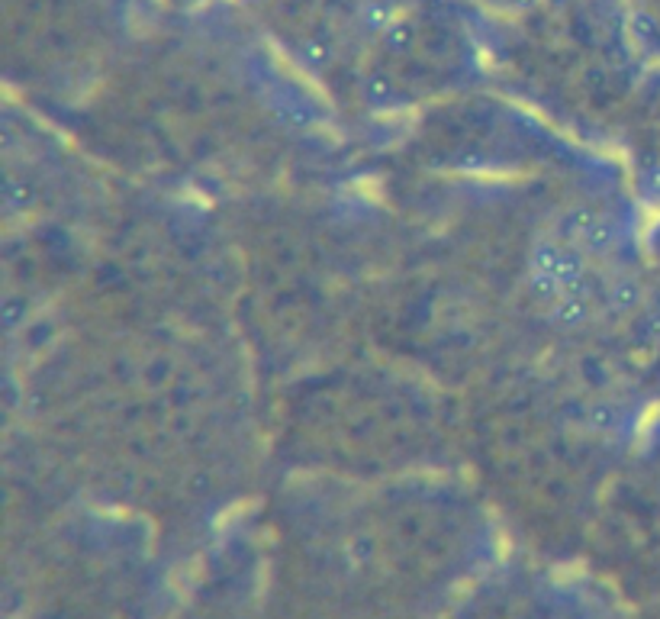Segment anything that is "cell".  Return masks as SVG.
I'll return each instance as SVG.
<instances>
[{
  "label": "cell",
  "instance_id": "30bf717a",
  "mask_svg": "<svg viewBox=\"0 0 660 619\" xmlns=\"http://www.w3.org/2000/svg\"><path fill=\"white\" fill-rule=\"evenodd\" d=\"M23 316H26V300L10 297L7 304H4V326H7V329H16V326H20Z\"/></svg>",
  "mask_w": 660,
  "mask_h": 619
},
{
  "label": "cell",
  "instance_id": "2e32d148",
  "mask_svg": "<svg viewBox=\"0 0 660 619\" xmlns=\"http://www.w3.org/2000/svg\"><path fill=\"white\" fill-rule=\"evenodd\" d=\"M306 62H310V68H326V62H329L326 49H320V45H310V49H306Z\"/></svg>",
  "mask_w": 660,
  "mask_h": 619
},
{
  "label": "cell",
  "instance_id": "8992f818",
  "mask_svg": "<svg viewBox=\"0 0 660 619\" xmlns=\"http://www.w3.org/2000/svg\"><path fill=\"white\" fill-rule=\"evenodd\" d=\"M641 304V287L632 278H622L616 285H609V306L612 310H635Z\"/></svg>",
  "mask_w": 660,
  "mask_h": 619
},
{
  "label": "cell",
  "instance_id": "52a82bcc",
  "mask_svg": "<svg viewBox=\"0 0 660 619\" xmlns=\"http://www.w3.org/2000/svg\"><path fill=\"white\" fill-rule=\"evenodd\" d=\"M561 249H564V245L557 243V239H541V243H535V252H532V268H541V271H557V258H561Z\"/></svg>",
  "mask_w": 660,
  "mask_h": 619
},
{
  "label": "cell",
  "instance_id": "5b68a950",
  "mask_svg": "<svg viewBox=\"0 0 660 619\" xmlns=\"http://www.w3.org/2000/svg\"><path fill=\"white\" fill-rule=\"evenodd\" d=\"M528 287H532V294L541 300V304H554L557 297H564V285L554 271L532 268V275H528Z\"/></svg>",
  "mask_w": 660,
  "mask_h": 619
},
{
  "label": "cell",
  "instance_id": "e0dca14e",
  "mask_svg": "<svg viewBox=\"0 0 660 619\" xmlns=\"http://www.w3.org/2000/svg\"><path fill=\"white\" fill-rule=\"evenodd\" d=\"M516 4H518V7H532L535 0H516Z\"/></svg>",
  "mask_w": 660,
  "mask_h": 619
},
{
  "label": "cell",
  "instance_id": "7c38bea8",
  "mask_svg": "<svg viewBox=\"0 0 660 619\" xmlns=\"http://www.w3.org/2000/svg\"><path fill=\"white\" fill-rule=\"evenodd\" d=\"M409 39H412V33L406 26H390V29H387V45H390L393 52H403L406 45H409Z\"/></svg>",
  "mask_w": 660,
  "mask_h": 619
},
{
  "label": "cell",
  "instance_id": "6da1fadb",
  "mask_svg": "<svg viewBox=\"0 0 660 619\" xmlns=\"http://www.w3.org/2000/svg\"><path fill=\"white\" fill-rule=\"evenodd\" d=\"M596 210L593 206H586V204H580V206H567L561 216H557V226H554V233H557V239L561 243H583V235L589 233V226L596 223Z\"/></svg>",
  "mask_w": 660,
  "mask_h": 619
},
{
  "label": "cell",
  "instance_id": "5bb4252c",
  "mask_svg": "<svg viewBox=\"0 0 660 619\" xmlns=\"http://www.w3.org/2000/svg\"><path fill=\"white\" fill-rule=\"evenodd\" d=\"M638 333L647 335V339H660V310H651V314L641 316Z\"/></svg>",
  "mask_w": 660,
  "mask_h": 619
},
{
  "label": "cell",
  "instance_id": "4fadbf2b",
  "mask_svg": "<svg viewBox=\"0 0 660 619\" xmlns=\"http://www.w3.org/2000/svg\"><path fill=\"white\" fill-rule=\"evenodd\" d=\"M564 294H570V297H580V300H589L593 294H596V281L589 278V275H583V278L574 281V285H570Z\"/></svg>",
  "mask_w": 660,
  "mask_h": 619
},
{
  "label": "cell",
  "instance_id": "3957f363",
  "mask_svg": "<svg viewBox=\"0 0 660 619\" xmlns=\"http://www.w3.org/2000/svg\"><path fill=\"white\" fill-rule=\"evenodd\" d=\"M547 316H551V320L557 323V326H564V329L583 326V323L589 320V300H580V297H570V294H564V297H557L551 304Z\"/></svg>",
  "mask_w": 660,
  "mask_h": 619
},
{
  "label": "cell",
  "instance_id": "ba28073f",
  "mask_svg": "<svg viewBox=\"0 0 660 619\" xmlns=\"http://www.w3.org/2000/svg\"><path fill=\"white\" fill-rule=\"evenodd\" d=\"M616 420H618V410L612 404H606V400H599V404L589 406L586 423L593 429H612V426H616Z\"/></svg>",
  "mask_w": 660,
  "mask_h": 619
},
{
  "label": "cell",
  "instance_id": "8fae6325",
  "mask_svg": "<svg viewBox=\"0 0 660 619\" xmlns=\"http://www.w3.org/2000/svg\"><path fill=\"white\" fill-rule=\"evenodd\" d=\"M4 197H7V206H23L29 197V191L16 178H7L4 181Z\"/></svg>",
  "mask_w": 660,
  "mask_h": 619
},
{
  "label": "cell",
  "instance_id": "277c9868",
  "mask_svg": "<svg viewBox=\"0 0 660 619\" xmlns=\"http://www.w3.org/2000/svg\"><path fill=\"white\" fill-rule=\"evenodd\" d=\"M557 278H561L564 291H567L574 281H580L583 275H586V258H583L580 249H570V245H564L561 249V258H557V271H554Z\"/></svg>",
  "mask_w": 660,
  "mask_h": 619
},
{
  "label": "cell",
  "instance_id": "9a60e30c",
  "mask_svg": "<svg viewBox=\"0 0 660 619\" xmlns=\"http://www.w3.org/2000/svg\"><path fill=\"white\" fill-rule=\"evenodd\" d=\"M641 194H645L647 200H654V204H660V168H654L651 175H645V181H641Z\"/></svg>",
  "mask_w": 660,
  "mask_h": 619
},
{
  "label": "cell",
  "instance_id": "7a4b0ae2",
  "mask_svg": "<svg viewBox=\"0 0 660 619\" xmlns=\"http://www.w3.org/2000/svg\"><path fill=\"white\" fill-rule=\"evenodd\" d=\"M616 243H618V223L609 220V216H596V223L583 235L580 249L589 252V255H606V252H612Z\"/></svg>",
  "mask_w": 660,
  "mask_h": 619
},
{
  "label": "cell",
  "instance_id": "9c48e42d",
  "mask_svg": "<svg viewBox=\"0 0 660 619\" xmlns=\"http://www.w3.org/2000/svg\"><path fill=\"white\" fill-rule=\"evenodd\" d=\"M364 97H368V104H374V107L387 104V100H390V85H387V78L370 75V78L364 81Z\"/></svg>",
  "mask_w": 660,
  "mask_h": 619
}]
</instances>
